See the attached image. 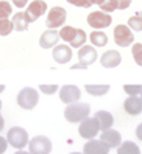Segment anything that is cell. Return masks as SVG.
<instances>
[{"instance_id": "30bf717a", "label": "cell", "mask_w": 142, "mask_h": 154, "mask_svg": "<svg viewBox=\"0 0 142 154\" xmlns=\"http://www.w3.org/2000/svg\"><path fill=\"white\" fill-rule=\"evenodd\" d=\"M80 97H81V90L74 84H66L59 89V98L63 103L72 104L77 100H80Z\"/></svg>"}, {"instance_id": "e575fe53", "label": "cell", "mask_w": 142, "mask_h": 154, "mask_svg": "<svg viewBox=\"0 0 142 154\" xmlns=\"http://www.w3.org/2000/svg\"><path fill=\"white\" fill-rule=\"evenodd\" d=\"M136 135H137V139H139V140H142V123L136 128Z\"/></svg>"}, {"instance_id": "603a6c76", "label": "cell", "mask_w": 142, "mask_h": 154, "mask_svg": "<svg viewBox=\"0 0 142 154\" xmlns=\"http://www.w3.org/2000/svg\"><path fill=\"white\" fill-rule=\"evenodd\" d=\"M89 39L95 47H105V45L108 44V36H106V33H103V31H92Z\"/></svg>"}, {"instance_id": "3957f363", "label": "cell", "mask_w": 142, "mask_h": 154, "mask_svg": "<svg viewBox=\"0 0 142 154\" xmlns=\"http://www.w3.org/2000/svg\"><path fill=\"white\" fill-rule=\"evenodd\" d=\"M6 140L8 143L11 145L13 148L16 149H22L28 145L30 139H28V132H27L24 128H19V126H14L8 131V135H6Z\"/></svg>"}, {"instance_id": "60d3db41", "label": "cell", "mask_w": 142, "mask_h": 154, "mask_svg": "<svg viewBox=\"0 0 142 154\" xmlns=\"http://www.w3.org/2000/svg\"><path fill=\"white\" fill-rule=\"evenodd\" d=\"M140 98H142V92H140Z\"/></svg>"}, {"instance_id": "ffe728a7", "label": "cell", "mask_w": 142, "mask_h": 154, "mask_svg": "<svg viewBox=\"0 0 142 154\" xmlns=\"http://www.w3.org/2000/svg\"><path fill=\"white\" fill-rule=\"evenodd\" d=\"M11 22H13V30H16V31H25L28 28V25L31 23L27 13H16L13 16Z\"/></svg>"}, {"instance_id": "9c48e42d", "label": "cell", "mask_w": 142, "mask_h": 154, "mask_svg": "<svg viewBox=\"0 0 142 154\" xmlns=\"http://www.w3.org/2000/svg\"><path fill=\"white\" fill-rule=\"evenodd\" d=\"M112 22L111 16L105 11H94L87 16V23H89L92 28H106L109 26Z\"/></svg>"}, {"instance_id": "5b68a950", "label": "cell", "mask_w": 142, "mask_h": 154, "mask_svg": "<svg viewBox=\"0 0 142 154\" xmlns=\"http://www.w3.org/2000/svg\"><path fill=\"white\" fill-rule=\"evenodd\" d=\"M28 152L30 154H50L52 152V142L46 135H36L28 142Z\"/></svg>"}, {"instance_id": "44dd1931", "label": "cell", "mask_w": 142, "mask_h": 154, "mask_svg": "<svg viewBox=\"0 0 142 154\" xmlns=\"http://www.w3.org/2000/svg\"><path fill=\"white\" fill-rule=\"evenodd\" d=\"M86 90H87V94H89V95L100 97V95L108 94L109 84H86Z\"/></svg>"}, {"instance_id": "e0dca14e", "label": "cell", "mask_w": 142, "mask_h": 154, "mask_svg": "<svg viewBox=\"0 0 142 154\" xmlns=\"http://www.w3.org/2000/svg\"><path fill=\"white\" fill-rule=\"evenodd\" d=\"M131 5V0H105L100 5L102 11L105 13H112L116 10H127Z\"/></svg>"}, {"instance_id": "ba28073f", "label": "cell", "mask_w": 142, "mask_h": 154, "mask_svg": "<svg viewBox=\"0 0 142 154\" xmlns=\"http://www.w3.org/2000/svg\"><path fill=\"white\" fill-rule=\"evenodd\" d=\"M66 17H67V13H66L64 8H61V6H53L52 10L49 11V16H47L46 25L49 26L50 30L58 28V26L64 25Z\"/></svg>"}, {"instance_id": "52a82bcc", "label": "cell", "mask_w": 142, "mask_h": 154, "mask_svg": "<svg viewBox=\"0 0 142 154\" xmlns=\"http://www.w3.org/2000/svg\"><path fill=\"white\" fill-rule=\"evenodd\" d=\"M100 128H99V123L94 117H87L86 120H83L80 123V128H78V132L83 139L86 140H91V139H95V135L99 134Z\"/></svg>"}, {"instance_id": "1f68e13d", "label": "cell", "mask_w": 142, "mask_h": 154, "mask_svg": "<svg viewBox=\"0 0 142 154\" xmlns=\"http://www.w3.org/2000/svg\"><path fill=\"white\" fill-rule=\"evenodd\" d=\"M70 5H75V6H80V8H89V2L87 0H67Z\"/></svg>"}, {"instance_id": "83f0119b", "label": "cell", "mask_w": 142, "mask_h": 154, "mask_svg": "<svg viewBox=\"0 0 142 154\" xmlns=\"http://www.w3.org/2000/svg\"><path fill=\"white\" fill-rule=\"evenodd\" d=\"M11 13H13L11 3H8L6 0H2V2H0V20L8 19V16H11Z\"/></svg>"}, {"instance_id": "ab89813d", "label": "cell", "mask_w": 142, "mask_h": 154, "mask_svg": "<svg viewBox=\"0 0 142 154\" xmlns=\"http://www.w3.org/2000/svg\"><path fill=\"white\" fill-rule=\"evenodd\" d=\"M70 154H83V152H70Z\"/></svg>"}, {"instance_id": "6da1fadb", "label": "cell", "mask_w": 142, "mask_h": 154, "mask_svg": "<svg viewBox=\"0 0 142 154\" xmlns=\"http://www.w3.org/2000/svg\"><path fill=\"white\" fill-rule=\"evenodd\" d=\"M91 114V106L87 103H72L66 107L64 117L70 123H81Z\"/></svg>"}, {"instance_id": "f35d334b", "label": "cell", "mask_w": 142, "mask_h": 154, "mask_svg": "<svg viewBox=\"0 0 142 154\" xmlns=\"http://www.w3.org/2000/svg\"><path fill=\"white\" fill-rule=\"evenodd\" d=\"M5 89V86H0V92H2V90Z\"/></svg>"}, {"instance_id": "7c38bea8", "label": "cell", "mask_w": 142, "mask_h": 154, "mask_svg": "<svg viewBox=\"0 0 142 154\" xmlns=\"http://www.w3.org/2000/svg\"><path fill=\"white\" fill-rule=\"evenodd\" d=\"M109 149H111V148H109L105 142L91 139V140H87V143L84 145L83 154H108Z\"/></svg>"}, {"instance_id": "4316f807", "label": "cell", "mask_w": 142, "mask_h": 154, "mask_svg": "<svg viewBox=\"0 0 142 154\" xmlns=\"http://www.w3.org/2000/svg\"><path fill=\"white\" fill-rule=\"evenodd\" d=\"M131 53H133V59L137 66L142 67V44H133V48H131Z\"/></svg>"}, {"instance_id": "d6a6232c", "label": "cell", "mask_w": 142, "mask_h": 154, "mask_svg": "<svg viewBox=\"0 0 142 154\" xmlns=\"http://www.w3.org/2000/svg\"><path fill=\"white\" fill-rule=\"evenodd\" d=\"M6 148H8V140L0 135V154H3L6 151Z\"/></svg>"}, {"instance_id": "8992f818", "label": "cell", "mask_w": 142, "mask_h": 154, "mask_svg": "<svg viewBox=\"0 0 142 154\" xmlns=\"http://www.w3.org/2000/svg\"><path fill=\"white\" fill-rule=\"evenodd\" d=\"M114 41L120 47H130L133 44V41H134L131 28L128 25H117L114 28Z\"/></svg>"}, {"instance_id": "74e56055", "label": "cell", "mask_w": 142, "mask_h": 154, "mask_svg": "<svg viewBox=\"0 0 142 154\" xmlns=\"http://www.w3.org/2000/svg\"><path fill=\"white\" fill-rule=\"evenodd\" d=\"M14 154H30V152H28V151H24V149H19V151L14 152Z\"/></svg>"}, {"instance_id": "8d00e7d4", "label": "cell", "mask_w": 142, "mask_h": 154, "mask_svg": "<svg viewBox=\"0 0 142 154\" xmlns=\"http://www.w3.org/2000/svg\"><path fill=\"white\" fill-rule=\"evenodd\" d=\"M3 125H5V120L2 119V117H0V131L3 129Z\"/></svg>"}, {"instance_id": "7402d4cb", "label": "cell", "mask_w": 142, "mask_h": 154, "mask_svg": "<svg viewBox=\"0 0 142 154\" xmlns=\"http://www.w3.org/2000/svg\"><path fill=\"white\" fill-rule=\"evenodd\" d=\"M117 154H140V149L134 142H123L119 145Z\"/></svg>"}, {"instance_id": "f1b7e54d", "label": "cell", "mask_w": 142, "mask_h": 154, "mask_svg": "<svg viewBox=\"0 0 142 154\" xmlns=\"http://www.w3.org/2000/svg\"><path fill=\"white\" fill-rule=\"evenodd\" d=\"M11 31H13V22L10 19L0 20V36H8Z\"/></svg>"}, {"instance_id": "5bb4252c", "label": "cell", "mask_w": 142, "mask_h": 154, "mask_svg": "<svg viewBox=\"0 0 142 154\" xmlns=\"http://www.w3.org/2000/svg\"><path fill=\"white\" fill-rule=\"evenodd\" d=\"M102 142H105L106 145H108L109 148H119V145L122 143V135L119 131L116 129H106L102 132V137H100Z\"/></svg>"}, {"instance_id": "ac0fdd59", "label": "cell", "mask_w": 142, "mask_h": 154, "mask_svg": "<svg viewBox=\"0 0 142 154\" xmlns=\"http://www.w3.org/2000/svg\"><path fill=\"white\" fill-rule=\"evenodd\" d=\"M59 39V33L56 30H47L41 34V39H39V45L42 48H50V47H55L56 42Z\"/></svg>"}, {"instance_id": "4dcf8cb0", "label": "cell", "mask_w": 142, "mask_h": 154, "mask_svg": "<svg viewBox=\"0 0 142 154\" xmlns=\"http://www.w3.org/2000/svg\"><path fill=\"white\" fill-rule=\"evenodd\" d=\"M39 90H42L46 95H53L56 90H59V87H58L56 84H50V86H49V84H41V86H39Z\"/></svg>"}, {"instance_id": "9a60e30c", "label": "cell", "mask_w": 142, "mask_h": 154, "mask_svg": "<svg viewBox=\"0 0 142 154\" xmlns=\"http://www.w3.org/2000/svg\"><path fill=\"white\" fill-rule=\"evenodd\" d=\"M53 59H55L58 64H66L72 59V48L69 45H56L55 50H53Z\"/></svg>"}, {"instance_id": "4fadbf2b", "label": "cell", "mask_w": 142, "mask_h": 154, "mask_svg": "<svg viewBox=\"0 0 142 154\" xmlns=\"http://www.w3.org/2000/svg\"><path fill=\"white\" fill-rule=\"evenodd\" d=\"M100 62H102V66L105 69H114V67H117L122 62V56H120V53L116 51V50H108V51H105L102 55Z\"/></svg>"}, {"instance_id": "7a4b0ae2", "label": "cell", "mask_w": 142, "mask_h": 154, "mask_svg": "<svg viewBox=\"0 0 142 154\" xmlns=\"http://www.w3.org/2000/svg\"><path fill=\"white\" fill-rule=\"evenodd\" d=\"M39 103V94L36 89L33 87H24L19 94H17V104L25 111H31L36 107Z\"/></svg>"}, {"instance_id": "d590c367", "label": "cell", "mask_w": 142, "mask_h": 154, "mask_svg": "<svg viewBox=\"0 0 142 154\" xmlns=\"http://www.w3.org/2000/svg\"><path fill=\"white\" fill-rule=\"evenodd\" d=\"M89 2V5H102L105 0H87Z\"/></svg>"}, {"instance_id": "484cf974", "label": "cell", "mask_w": 142, "mask_h": 154, "mask_svg": "<svg viewBox=\"0 0 142 154\" xmlns=\"http://www.w3.org/2000/svg\"><path fill=\"white\" fill-rule=\"evenodd\" d=\"M75 33H77V28H74V26H63L61 31H59V38H63V41L70 42L74 39Z\"/></svg>"}, {"instance_id": "2e32d148", "label": "cell", "mask_w": 142, "mask_h": 154, "mask_svg": "<svg viewBox=\"0 0 142 154\" xmlns=\"http://www.w3.org/2000/svg\"><path fill=\"white\" fill-rule=\"evenodd\" d=\"M123 109L130 115H137L142 112V98L139 95L136 97H128L123 103Z\"/></svg>"}, {"instance_id": "d4e9b609", "label": "cell", "mask_w": 142, "mask_h": 154, "mask_svg": "<svg viewBox=\"0 0 142 154\" xmlns=\"http://www.w3.org/2000/svg\"><path fill=\"white\" fill-rule=\"evenodd\" d=\"M128 26L134 31H142V11L136 13L128 19Z\"/></svg>"}, {"instance_id": "cb8c5ba5", "label": "cell", "mask_w": 142, "mask_h": 154, "mask_svg": "<svg viewBox=\"0 0 142 154\" xmlns=\"http://www.w3.org/2000/svg\"><path fill=\"white\" fill-rule=\"evenodd\" d=\"M84 42H86V33H84L83 30H78V28H77V33H75V36H74V39L70 41L69 44L72 45L74 48H81L83 45H84Z\"/></svg>"}, {"instance_id": "8fae6325", "label": "cell", "mask_w": 142, "mask_h": 154, "mask_svg": "<svg viewBox=\"0 0 142 154\" xmlns=\"http://www.w3.org/2000/svg\"><path fill=\"white\" fill-rule=\"evenodd\" d=\"M46 11H47V3L44 2V0H34V2H31L28 5L25 13H27V16H28L30 22H34V20H38Z\"/></svg>"}, {"instance_id": "277c9868", "label": "cell", "mask_w": 142, "mask_h": 154, "mask_svg": "<svg viewBox=\"0 0 142 154\" xmlns=\"http://www.w3.org/2000/svg\"><path fill=\"white\" fill-rule=\"evenodd\" d=\"M97 59V51L94 47L91 45H83L78 51V64L72 66L70 69L75 70V69H87L91 64H94Z\"/></svg>"}, {"instance_id": "f546056e", "label": "cell", "mask_w": 142, "mask_h": 154, "mask_svg": "<svg viewBox=\"0 0 142 154\" xmlns=\"http://www.w3.org/2000/svg\"><path fill=\"white\" fill-rule=\"evenodd\" d=\"M123 90H125L130 97H136V95H140L142 86L140 84H125L123 86Z\"/></svg>"}, {"instance_id": "d6986e66", "label": "cell", "mask_w": 142, "mask_h": 154, "mask_svg": "<svg viewBox=\"0 0 142 154\" xmlns=\"http://www.w3.org/2000/svg\"><path fill=\"white\" fill-rule=\"evenodd\" d=\"M94 119L97 120V123H99V128L100 131H106V129H109L112 123H114V119H112V115L108 112V111H99L95 114Z\"/></svg>"}, {"instance_id": "836d02e7", "label": "cell", "mask_w": 142, "mask_h": 154, "mask_svg": "<svg viewBox=\"0 0 142 154\" xmlns=\"http://www.w3.org/2000/svg\"><path fill=\"white\" fill-rule=\"evenodd\" d=\"M13 3H14L17 8H24L27 3H28V0H13Z\"/></svg>"}]
</instances>
